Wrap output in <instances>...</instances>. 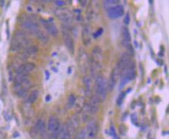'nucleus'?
Returning a JSON list of instances; mask_svg holds the SVG:
<instances>
[{
  "mask_svg": "<svg viewBox=\"0 0 169 139\" xmlns=\"http://www.w3.org/2000/svg\"><path fill=\"white\" fill-rule=\"evenodd\" d=\"M21 26L22 27L26 30L29 33H30L31 34L36 37L37 39H39L41 42L47 43L48 41V36L41 30L37 23H35L34 21H33L29 19L25 20L22 22Z\"/></svg>",
  "mask_w": 169,
  "mask_h": 139,
  "instance_id": "obj_1",
  "label": "nucleus"
},
{
  "mask_svg": "<svg viewBox=\"0 0 169 139\" xmlns=\"http://www.w3.org/2000/svg\"><path fill=\"white\" fill-rule=\"evenodd\" d=\"M29 44V39L26 38V34L20 30L15 34V36L11 43V50L13 51H20L23 48H27Z\"/></svg>",
  "mask_w": 169,
  "mask_h": 139,
  "instance_id": "obj_2",
  "label": "nucleus"
},
{
  "mask_svg": "<svg viewBox=\"0 0 169 139\" xmlns=\"http://www.w3.org/2000/svg\"><path fill=\"white\" fill-rule=\"evenodd\" d=\"M107 83L104 78L98 75L96 79V99L99 102L103 101L106 99L107 94Z\"/></svg>",
  "mask_w": 169,
  "mask_h": 139,
  "instance_id": "obj_3",
  "label": "nucleus"
},
{
  "mask_svg": "<svg viewBox=\"0 0 169 139\" xmlns=\"http://www.w3.org/2000/svg\"><path fill=\"white\" fill-rule=\"evenodd\" d=\"M45 123H44V121L43 120L40 119L37 121L36 124L33 126V128L30 131V134L32 135L33 137L37 138V137L44 135V132H45Z\"/></svg>",
  "mask_w": 169,
  "mask_h": 139,
  "instance_id": "obj_4",
  "label": "nucleus"
},
{
  "mask_svg": "<svg viewBox=\"0 0 169 139\" xmlns=\"http://www.w3.org/2000/svg\"><path fill=\"white\" fill-rule=\"evenodd\" d=\"M30 87V82L29 79L20 82V83H16L14 85V91L18 97H21L26 95L27 93L28 89Z\"/></svg>",
  "mask_w": 169,
  "mask_h": 139,
  "instance_id": "obj_5",
  "label": "nucleus"
},
{
  "mask_svg": "<svg viewBox=\"0 0 169 139\" xmlns=\"http://www.w3.org/2000/svg\"><path fill=\"white\" fill-rule=\"evenodd\" d=\"M47 129H48L49 131L53 133L52 134H54V139H55L56 135H57V132L60 130V121L57 117H50L48 122H47Z\"/></svg>",
  "mask_w": 169,
  "mask_h": 139,
  "instance_id": "obj_6",
  "label": "nucleus"
},
{
  "mask_svg": "<svg viewBox=\"0 0 169 139\" xmlns=\"http://www.w3.org/2000/svg\"><path fill=\"white\" fill-rule=\"evenodd\" d=\"M131 59H130V56L129 54H127V53H124V54L121 55L120 59V62L118 65V69H119V72H120V74L122 75L129 67H130V65L132 64Z\"/></svg>",
  "mask_w": 169,
  "mask_h": 139,
  "instance_id": "obj_7",
  "label": "nucleus"
},
{
  "mask_svg": "<svg viewBox=\"0 0 169 139\" xmlns=\"http://www.w3.org/2000/svg\"><path fill=\"white\" fill-rule=\"evenodd\" d=\"M55 14L57 18L63 23H69L72 20V14L68 9H58L56 10Z\"/></svg>",
  "mask_w": 169,
  "mask_h": 139,
  "instance_id": "obj_8",
  "label": "nucleus"
},
{
  "mask_svg": "<svg viewBox=\"0 0 169 139\" xmlns=\"http://www.w3.org/2000/svg\"><path fill=\"white\" fill-rule=\"evenodd\" d=\"M107 13L109 18L113 20V19H116L120 17H122L123 15L124 14V10L122 6L117 5L108 9Z\"/></svg>",
  "mask_w": 169,
  "mask_h": 139,
  "instance_id": "obj_9",
  "label": "nucleus"
},
{
  "mask_svg": "<svg viewBox=\"0 0 169 139\" xmlns=\"http://www.w3.org/2000/svg\"><path fill=\"white\" fill-rule=\"evenodd\" d=\"M78 65H79V68L81 71L86 70L87 67H88V57L85 53V51L83 49L80 48L79 53H78Z\"/></svg>",
  "mask_w": 169,
  "mask_h": 139,
  "instance_id": "obj_10",
  "label": "nucleus"
},
{
  "mask_svg": "<svg viewBox=\"0 0 169 139\" xmlns=\"http://www.w3.org/2000/svg\"><path fill=\"white\" fill-rule=\"evenodd\" d=\"M63 41L66 48L69 50V51H71L73 54L74 51H75V45H74L73 39H72V36L69 32H63Z\"/></svg>",
  "mask_w": 169,
  "mask_h": 139,
  "instance_id": "obj_11",
  "label": "nucleus"
},
{
  "mask_svg": "<svg viewBox=\"0 0 169 139\" xmlns=\"http://www.w3.org/2000/svg\"><path fill=\"white\" fill-rule=\"evenodd\" d=\"M35 69V65L33 63L27 62L25 64L21 65L16 70V74H23V75H28L30 72H32Z\"/></svg>",
  "mask_w": 169,
  "mask_h": 139,
  "instance_id": "obj_12",
  "label": "nucleus"
},
{
  "mask_svg": "<svg viewBox=\"0 0 169 139\" xmlns=\"http://www.w3.org/2000/svg\"><path fill=\"white\" fill-rule=\"evenodd\" d=\"M41 23H42V24L44 26V27L46 28V30H47V32H48V33L50 34L51 36H53V37L57 36L58 31H57V26H56L54 23L47 21V20H43V19H41Z\"/></svg>",
  "mask_w": 169,
  "mask_h": 139,
  "instance_id": "obj_13",
  "label": "nucleus"
},
{
  "mask_svg": "<svg viewBox=\"0 0 169 139\" xmlns=\"http://www.w3.org/2000/svg\"><path fill=\"white\" fill-rule=\"evenodd\" d=\"M71 135H72V133L68 127V125H65L62 128H60L55 139H69Z\"/></svg>",
  "mask_w": 169,
  "mask_h": 139,
  "instance_id": "obj_14",
  "label": "nucleus"
},
{
  "mask_svg": "<svg viewBox=\"0 0 169 139\" xmlns=\"http://www.w3.org/2000/svg\"><path fill=\"white\" fill-rule=\"evenodd\" d=\"M85 132H86V135L88 137H93L97 133V125L94 121H91V122L87 125L86 128H85Z\"/></svg>",
  "mask_w": 169,
  "mask_h": 139,
  "instance_id": "obj_15",
  "label": "nucleus"
},
{
  "mask_svg": "<svg viewBox=\"0 0 169 139\" xmlns=\"http://www.w3.org/2000/svg\"><path fill=\"white\" fill-rule=\"evenodd\" d=\"M121 33H122V38H123V44L124 46H127L128 44H130V41H131V38H130V31L127 27H123L122 30H121Z\"/></svg>",
  "mask_w": 169,
  "mask_h": 139,
  "instance_id": "obj_16",
  "label": "nucleus"
},
{
  "mask_svg": "<svg viewBox=\"0 0 169 139\" xmlns=\"http://www.w3.org/2000/svg\"><path fill=\"white\" fill-rule=\"evenodd\" d=\"M37 52L38 48H37V46H28L27 48H26V49H25L23 54L26 57H30V56L35 55Z\"/></svg>",
  "mask_w": 169,
  "mask_h": 139,
  "instance_id": "obj_17",
  "label": "nucleus"
},
{
  "mask_svg": "<svg viewBox=\"0 0 169 139\" xmlns=\"http://www.w3.org/2000/svg\"><path fill=\"white\" fill-rule=\"evenodd\" d=\"M115 85H116V71L113 70L112 72H111L110 76H109V80L107 84V90H109V92L112 91V90L113 89Z\"/></svg>",
  "mask_w": 169,
  "mask_h": 139,
  "instance_id": "obj_18",
  "label": "nucleus"
},
{
  "mask_svg": "<svg viewBox=\"0 0 169 139\" xmlns=\"http://www.w3.org/2000/svg\"><path fill=\"white\" fill-rule=\"evenodd\" d=\"M82 40L84 45H88L91 41L90 38V30L88 27H84L82 31Z\"/></svg>",
  "mask_w": 169,
  "mask_h": 139,
  "instance_id": "obj_19",
  "label": "nucleus"
},
{
  "mask_svg": "<svg viewBox=\"0 0 169 139\" xmlns=\"http://www.w3.org/2000/svg\"><path fill=\"white\" fill-rule=\"evenodd\" d=\"M39 91L37 89H35L30 93L29 96H28L27 99H26V102L28 103H34L37 100L38 97H39Z\"/></svg>",
  "mask_w": 169,
  "mask_h": 139,
  "instance_id": "obj_20",
  "label": "nucleus"
},
{
  "mask_svg": "<svg viewBox=\"0 0 169 139\" xmlns=\"http://www.w3.org/2000/svg\"><path fill=\"white\" fill-rule=\"evenodd\" d=\"M84 84V89H85V93L89 95L92 92V80L89 77H84L83 80Z\"/></svg>",
  "mask_w": 169,
  "mask_h": 139,
  "instance_id": "obj_21",
  "label": "nucleus"
},
{
  "mask_svg": "<svg viewBox=\"0 0 169 139\" xmlns=\"http://www.w3.org/2000/svg\"><path fill=\"white\" fill-rule=\"evenodd\" d=\"M75 101H76V98H75V95L72 94V95L69 96V100H68V106H69V107H72V106H74V104L75 103Z\"/></svg>",
  "mask_w": 169,
  "mask_h": 139,
  "instance_id": "obj_22",
  "label": "nucleus"
},
{
  "mask_svg": "<svg viewBox=\"0 0 169 139\" xmlns=\"http://www.w3.org/2000/svg\"><path fill=\"white\" fill-rule=\"evenodd\" d=\"M86 132H85V130L82 129L79 131V132L77 134L76 137H75V139H86Z\"/></svg>",
  "mask_w": 169,
  "mask_h": 139,
  "instance_id": "obj_23",
  "label": "nucleus"
},
{
  "mask_svg": "<svg viewBox=\"0 0 169 139\" xmlns=\"http://www.w3.org/2000/svg\"><path fill=\"white\" fill-rule=\"evenodd\" d=\"M119 2V1H116V0H112V1H110V0H109V1H104V5L105 6H107L109 8H110L111 6H113L114 4L116 3H118Z\"/></svg>",
  "mask_w": 169,
  "mask_h": 139,
  "instance_id": "obj_24",
  "label": "nucleus"
},
{
  "mask_svg": "<svg viewBox=\"0 0 169 139\" xmlns=\"http://www.w3.org/2000/svg\"><path fill=\"white\" fill-rule=\"evenodd\" d=\"M124 97H125V93H122L119 96V97L117 99V104L119 105V106H120V105L122 104V102L123 100H124Z\"/></svg>",
  "mask_w": 169,
  "mask_h": 139,
  "instance_id": "obj_25",
  "label": "nucleus"
},
{
  "mask_svg": "<svg viewBox=\"0 0 169 139\" xmlns=\"http://www.w3.org/2000/svg\"><path fill=\"white\" fill-rule=\"evenodd\" d=\"M103 28H99V29L97 31H96V33L95 34L94 37H95V38H97V37L101 36V35H102V34H103Z\"/></svg>",
  "mask_w": 169,
  "mask_h": 139,
  "instance_id": "obj_26",
  "label": "nucleus"
},
{
  "mask_svg": "<svg viewBox=\"0 0 169 139\" xmlns=\"http://www.w3.org/2000/svg\"><path fill=\"white\" fill-rule=\"evenodd\" d=\"M130 16H129V14L127 13V16L125 17V19H124V23H125L126 24H129V23H130Z\"/></svg>",
  "mask_w": 169,
  "mask_h": 139,
  "instance_id": "obj_27",
  "label": "nucleus"
},
{
  "mask_svg": "<svg viewBox=\"0 0 169 139\" xmlns=\"http://www.w3.org/2000/svg\"><path fill=\"white\" fill-rule=\"evenodd\" d=\"M55 4L57 6H62L65 5V2H64V1H55Z\"/></svg>",
  "mask_w": 169,
  "mask_h": 139,
  "instance_id": "obj_28",
  "label": "nucleus"
},
{
  "mask_svg": "<svg viewBox=\"0 0 169 139\" xmlns=\"http://www.w3.org/2000/svg\"><path fill=\"white\" fill-rule=\"evenodd\" d=\"M132 121H133L134 123L137 122V115L136 114L132 115Z\"/></svg>",
  "mask_w": 169,
  "mask_h": 139,
  "instance_id": "obj_29",
  "label": "nucleus"
},
{
  "mask_svg": "<svg viewBox=\"0 0 169 139\" xmlns=\"http://www.w3.org/2000/svg\"><path fill=\"white\" fill-rule=\"evenodd\" d=\"M45 74H46V79H49V78H50V74H49L48 71H46Z\"/></svg>",
  "mask_w": 169,
  "mask_h": 139,
  "instance_id": "obj_30",
  "label": "nucleus"
},
{
  "mask_svg": "<svg viewBox=\"0 0 169 139\" xmlns=\"http://www.w3.org/2000/svg\"><path fill=\"white\" fill-rule=\"evenodd\" d=\"M50 100V95H47V97H46L45 100H46V101H47V102H48Z\"/></svg>",
  "mask_w": 169,
  "mask_h": 139,
  "instance_id": "obj_31",
  "label": "nucleus"
}]
</instances>
